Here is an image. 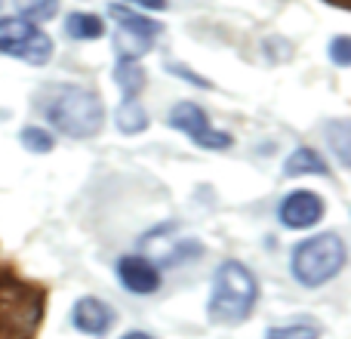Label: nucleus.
<instances>
[{
	"mask_svg": "<svg viewBox=\"0 0 351 339\" xmlns=\"http://www.w3.org/2000/svg\"><path fill=\"white\" fill-rule=\"evenodd\" d=\"M43 117L71 139H90L102 130L105 108L93 90H84L77 84H59L43 102Z\"/></svg>",
	"mask_w": 351,
	"mask_h": 339,
	"instance_id": "nucleus-1",
	"label": "nucleus"
},
{
	"mask_svg": "<svg viewBox=\"0 0 351 339\" xmlns=\"http://www.w3.org/2000/svg\"><path fill=\"white\" fill-rule=\"evenodd\" d=\"M330 59H333L339 68H348L351 65V37L339 34L333 43H330Z\"/></svg>",
	"mask_w": 351,
	"mask_h": 339,
	"instance_id": "nucleus-18",
	"label": "nucleus"
},
{
	"mask_svg": "<svg viewBox=\"0 0 351 339\" xmlns=\"http://www.w3.org/2000/svg\"><path fill=\"white\" fill-rule=\"evenodd\" d=\"M65 34L71 40H99L105 34V22L93 12H71L65 19Z\"/></svg>",
	"mask_w": 351,
	"mask_h": 339,
	"instance_id": "nucleus-10",
	"label": "nucleus"
},
{
	"mask_svg": "<svg viewBox=\"0 0 351 339\" xmlns=\"http://www.w3.org/2000/svg\"><path fill=\"white\" fill-rule=\"evenodd\" d=\"M22 145L28 148V152H37V154H47V152H53V136L47 133V130H40V127H25L22 130Z\"/></svg>",
	"mask_w": 351,
	"mask_h": 339,
	"instance_id": "nucleus-15",
	"label": "nucleus"
},
{
	"mask_svg": "<svg viewBox=\"0 0 351 339\" xmlns=\"http://www.w3.org/2000/svg\"><path fill=\"white\" fill-rule=\"evenodd\" d=\"M280 222L293 231H302V229H315L324 216V200L317 191H290L284 200H280V210H278Z\"/></svg>",
	"mask_w": 351,
	"mask_h": 339,
	"instance_id": "nucleus-7",
	"label": "nucleus"
},
{
	"mask_svg": "<svg viewBox=\"0 0 351 339\" xmlns=\"http://www.w3.org/2000/svg\"><path fill=\"white\" fill-rule=\"evenodd\" d=\"M0 53L22 59L28 65H47L53 56V40L47 31H40L34 22H25L19 16L0 19Z\"/></svg>",
	"mask_w": 351,
	"mask_h": 339,
	"instance_id": "nucleus-4",
	"label": "nucleus"
},
{
	"mask_svg": "<svg viewBox=\"0 0 351 339\" xmlns=\"http://www.w3.org/2000/svg\"><path fill=\"white\" fill-rule=\"evenodd\" d=\"M114 80L123 90V96H139L142 86H145V71H142L139 59H123L121 56L114 68Z\"/></svg>",
	"mask_w": 351,
	"mask_h": 339,
	"instance_id": "nucleus-12",
	"label": "nucleus"
},
{
	"mask_svg": "<svg viewBox=\"0 0 351 339\" xmlns=\"http://www.w3.org/2000/svg\"><path fill=\"white\" fill-rule=\"evenodd\" d=\"M117 281L123 290L136 293V296H152L160 290V268L148 256H123L117 262Z\"/></svg>",
	"mask_w": 351,
	"mask_h": 339,
	"instance_id": "nucleus-8",
	"label": "nucleus"
},
{
	"mask_svg": "<svg viewBox=\"0 0 351 339\" xmlns=\"http://www.w3.org/2000/svg\"><path fill=\"white\" fill-rule=\"evenodd\" d=\"M321 330L315 324H290V327H271L265 339H317Z\"/></svg>",
	"mask_w": 351,
	"mask_h": 339,
	"instance_id": "nucleus-16",
	"label": "nucleus"
},
{
	"mask_svg": "<svg viewBox=\"0 0 351 339\" xmlns=\"http://www.w3.org/2000/svg\"><path fill=\"white\" fill-rule=\"evenodd\" d=\"M71 321L80 334L86 336H105L111 327H114V309L108 303L96 296H84L74 303V312H71Z\"/></svg>",
	"mask_w": 351,
	"mask_h": 339,
	"instance_id": "nucleus-9",
	"label": "nucleus"
},
{
	"mask_svg": "<svg viewBox=\"0 0 351 339\" xmlns=\"http://www.w3.org/2000/svg\"><path fill=\"white\" fill-rule=\"evenodd\" d=\"M342 266H346V244L339 235H327V231L296 244L290 259L293 278L302 287H324L342 272Z\"/></svg>",
	"mask_w": 351,
	"mask_h": 339,
	"instance_id": "nucleus-3",
	"label": "nucleus"
},
{
	"mask_svg": "<svg viewBox=\"0 0 351 339\" xmlns=\"http://www.w3.org/2000/svg\"><path fill=\"white\" fill-rule=\"evenodd\" d=\"M167 124H170L173 130H182V133H185L194 145L210 148V152H225V148H231V142H234L228 133H225V130L213 127L210 117H206V111L200 108V105H194V102L173 105Z\"/></svg>",
	"mask_w": 351,
	"mask_h": 339,
	"instance_id": "nucleus-6",
	"label": "nucleus"
},
{
	"mask_svg": "<svg viewBox=\"0 0 351 339\" xmlns=\"http://www.w3.org/2000/svg\"><path fill=\"white\" fill-rule=\"evenodd\" d=\"M123 339H154V336H152V334H145V330H130V334L123 336Z\"/></svg>",
	"mask_w": 351,
	"mask_h": 339,
	"instance_id": "nucleus-20",
	"label": "nucleus"
},
{
	"mask_svg": "<svg viewBox=\"0 0 351 339\" xmlns=\"http://www.w3.org/2000/svg\"><path fill=\"white\" fill-rule=\"evenodd\" d=\"M145 127H148V115H145V108H142L139 96H127L121 102V108H117V130L127 136H136Z\"/></svg>",
	"mask_w": 351,
	"mask_h": 339,
	"instance_id": "nucleus-11",
	"label": "nucleus"
},
{
	"mask_svg": "<svg viewBox=\"0 0 351 339\" xmlns=\"http://www.w3.org/2000/svg\"><path fill=\"white\" fill-rule=\"evenodd\" d=\"M108 16L114 19V25H117L114 40H117V53H121L123 59H139V56H145L148 49L154 47V40L164 34V25L152 22V19L142 16V12H133L130 6L111 3Z\"/></svg>",
	"mask_w": 351,
	"mask_h": 339,
	"instance_id": "nucleus-5",
	"label": "nucleus"
},
{
	"mask_svg": "<svg viewBox=\"0 0 351 339\" xmlns=\"http://www.w3.org/2000/svg\"><path fill=\"white\" fill-rule=\"evenodd\" d=\"M259 303V281L243 262L228 259L216 268L210 293V318L216 324H243Z\"/></svg>",
	"mask_w": 351,
	"mask_h": 339,
	"instance_id": "nucleus-2",
	"label": "nucleus"
},
{
	"mask_svg": "<svg viewBox=\"0 0 351 339\" xmlns=\"http://www.w3.org/2000/svg\"><path fill=\"white\" fill-rule=\"evenodd\" d=\"M12 6L19 10V19L25 22H49L59 10V0H12Z\"/></svg>",
	"mask_w": 351,
	"mask_h": 339,
	"instance_id": "nucleus-14",
	"label": "nucleus"
},
{
	"mask_svg": "<svg viewBox=\"0 0 351 339\" xmlns=\"http://www.w3.org/2000/svg\"><path fill=\"white\" fill-rule=\"evenodd\" d=\"M302 173H327V164H324V158L315 148H296L287 158L284 176H302Z\"/></svg>",
	"mask_w": 351,
	"mask_h": 339,
	"instance_id": "nucleus-13",
	"label": "nucleus"
},
{
	"mask_svg": "<svg viewBox=\"0 0 351 339\" xmlns=\"http://www.w3.org/2000/svg\"><path fill=\"white\" fill-rule=\"evenodd\" d=\"M327 136L333 139V152L339 154V164L348 167V124L346 121H336L333 127L327 130Z\"/></svg>",
	"mask_w": 351,
	"mask_h": 339,
	"instance_id": "nucleus-17",
	"label": "nucleus"
},
{
	"mask_svg": "<svg viewBox=\"0 0 351 339\" xmlns=\"http://www.w3.org/2000/svg\"><path fill=\"white\" fill-rule=\"evenodd\" d=\"M130 3H139L145 10H167V0H130Z\"/></svg>",
	"mask_w": 351,
	"mask_h": 339,
	"instance_id": "nucleus-19",
	"label": "nucleus"
}]
</instances>
